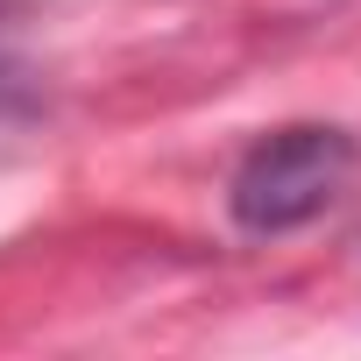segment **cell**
<instances>
[{
	"instance_id": "cell-1",
	"label": "cell",
	"mask_w": 361,
	"mask_h": 361,
	"mask_svg": "<svg viewBox=\"0 0 361 361\" xmlns=\"http://www.w3.org/2000/svg\"><path fill=\"white\" fill-rule=\"evenodd\" d=\"M354 177H361V142L347 128H333V121H290V128L262 135L234 163V177H227V220L241 234H262V241L298 234V227L326 220L347 199Z\"/></svg>"
},
{
	"instance_id": "cell-2",
	"label": "cell",
	"mask_w": 361,
	"mask_h": 361,
	"mask_svg": "<svg viewBox=\"0 0 361 361\" xmlns=\"http://www.w3.org/2000/svg\"><path fill=\"white\" fill-rule=\"evenodd\" d=\"M36 0H0V71H8V50H15V29L29 22Z\"/></svg>"
}]
</instances>
